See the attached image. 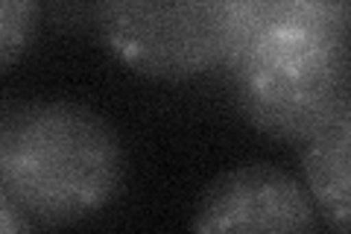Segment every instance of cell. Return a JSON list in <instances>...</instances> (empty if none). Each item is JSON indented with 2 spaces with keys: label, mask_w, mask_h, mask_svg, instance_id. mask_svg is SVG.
I'll return each mask as SVG.
<instances>
[{
  "label": "cell",
  "mask_w": 351,
  "mask_h": 234,
  "mask_svg": "<svg viewBox=\"0 0 351 234\" xmlns=\"http://www.w3.org/2000/svg\"><path fill=\"white\" fill-rule=\"evenodd\" d=\"M226 71L249 126L311 141L351 100V3L237 0Z\"/></svg>",
  "instance_id": "6da1fadb"
},
{
  "label": "cell",
  "mask_w": 351,
  "mask_h": 234,
  "mask_svg": "<svg viewBox=\"0 0 351 234\" xmlns=\"http://www.w3.org/2000/svg\"><path fill=\"white\" fill-rule=\"evenodd\" d=\"M114 129L80 103L9 106L0 120V187L27 217L68 226L103 211L123 185Z\"/></svg>",
  "instance_id": "7a4b0ae2"
},
{
  "label": "cell",
  "mask_w": 351,
  "mask_h": 234,
  "mask_svg": "<svg viewBox=\"0 0 351 234\" xmlns=\"http://www.w3.org/2000/svg\"><path fill=\"white\" fill-rule=\"evenodd\" d=\"M237 0L147 3L117 0L97 9L108 53L152 80H191L226 65Z\"/></svg>",
  "instance_id": "3957f363"
},
{
  "label": "cell",
  "mask_w": 351,
  "mask_h": 234,
  "mask_svg": "<svg viewBox=\"0 0 351 234\" xmlns=\"http://www.w3.org/2000/svg\"><path fill=\"white\" fill-rule=\"evenodd\" d=\"M307 187L267 161L237 164L211 179L193 211L191 234H313Z\"/></svg>",
  "instance_id": "277c9868"
},
{
  "label": "cell",
  "mask_w": 351,
  "mask_h": 234,
  "mask_svg": "<svg viewBox=\"0 0 351 234\" xmlns=\"http://www.w3.org/2000/svg\"><path fill=\"white\" fill-rule=\"evenodd\" d=\"M302 176L313 205L351 231V100L304 141Z\"/></svg>",
  "instance_id": "5b68a950"
},
{
  "label": "cell",
  "mask_w": 351,
  "mask_h": 234,
  "mask_svg": "<svg viewBox=\"0 0 351 234\" xmlns=\"http://www.w3.org/2000/svg\"><path fill=\"white\" fill-rule=\"evenodd\" d=\"M38 6L29 0H6L0 6V65L12 68L15 59L27 50V44L36 32Z\"/></svg>",
  "instance_id": "8992f818"
},
{
  "label": "cell",
  "mask_w": 351,
  "mask_h": 234,
  "mask_svg": "<svg viewBox=\"0 0 351 234\" xmlns=\"http://www.w3.org/2000/svg\"><path fill=\"white\" fill-rule=\"evenodd\" d=\"M0 234H29L27 214L3 194H0Z\"/></svg>",
  "instance_id": "52a82bcc"
},
{
  "label": "cell",
  "mask_w": 351,
  "mask_h": 234,
  "mask_svg": "<svg viewBox=\"0 0 351 234\" xmlns=\"http://www.w3.org/2000/svg\"><path fill=\"white\" fill-rule=\"evenodd\" d=\"M337 234H351V231H337Z\"/></svg>",
  "instance_id": "ba28073f"
}]
</instances>
